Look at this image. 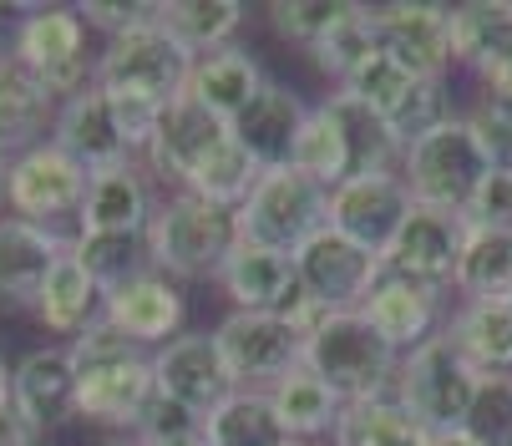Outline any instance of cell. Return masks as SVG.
<instances>
[{
	"instance_id": "obj_1",
	"label": "cell",
	"mask_w": 512,
	"mask_h": 446,
	"mask_svg": "<svg viewBox=\"0 0 512 446\" xmlns=\"http://www.w3.org/2000/svg\"><path fill=\"white\" fill-rule=\"evenodd\" d=\"M148 163H153V173L173 178L178 193H198V198L224 203V208H239L259 183V168L239 147L234 122L213 117L188 92L163 112L158 137L148 147Z\"/></svg>"
},
{
	"instance_id": "obj_2",
	"label": "cell",
	"mask_w": 512,
	"mask_h": 446,
	"mask_svg": "<svg viewBox=\"0 0 512 446\" xmlns=\"http://www.w3.org/2000/svg\"><path fill=\"white\" fill-rule=\"evenodd\" d=\"M71 360H77V416L137 436L142 416L158 401L153 355L117 335L107 320H97L71 340Z\"/></svg>"
},
{
	"instance_id": "obj_3",
	"label": "cell",
	"mask_w": 512,
	"mask_h": 446,
	"mask_svg": "<svg viewBox=\"0 0 512 446\" xmlns=\"http://www.w3.org/2000/svg\"><path fill=\"white\" fill-rule=\"evenodd\" d=\"M239 244H244L239 208L208 203L198 193H173L168 203H158V213L148 223L153 269L178 279V284L183 279H218Z\"/></svg>"
},
{
	"instance_id": "obj_4",
	"label": "cell",
	"mask_w": 512,
	"mask_h": 446,
	"mask_svg": "<svg viewBox=\"0 0 512 446\" xmlns=\"http://www.w3.org/2000/svg\"><path fill=\"white\" fill-rule=\"evenodd\" d=\"M305 370H315V376L350 406V401L386 396L396 386L401 350L386 345L360 310H335V315H320L305 330Z\"/></svg>"
},
{
	"instance_id": "obj_5",
	"label": "cell",
	"mask_w": 512,
	"mask_h": 446,
	"mask_svg": "<svg viewBox=\"0 0 512 446\" xmlns=\"http://www.w3.org/2000/svg\"><path fill=\"white\" fill-rule=\"evenodd\" d=\"M477 381L482 370L442 335H431L426 345H416L411 355H401V370H396V386L391 396L431 431V436H457L467 426V411H472V396H477Z\"/></svg>"
},
{
	"instance_id": "obj_6",
	"label": "cell",
	"mask_w": 512,
	"mask_h": 446,
	"mask_svg": "<svg viewBox=\"0 0 512 446\" xmlns=\"http://www.w3.org/2000/svg\"><path fill=\"white\" fill-rule=\"evenodd\" d=\"M487 173H492V163L482 158L467 112L462 117L452 112L442 127H431L421 142H411L401 153V178H406L411 198L421 208H447L462 218H467L477 188L487 183Z\"/></svg>"
},
{
	"instance_id": "obj_7",
	"label": "cell",
	"mask_w": 512,
	"mask_h": 446,
	"mask_svg": "<svg viewBox=\"0 0 512 446\" xmlns=\"http://www.w3.org/2000/svg\"><path fill=\"white\" fill-rule=\"evenodd\" d=\"M239 229H244V244L295 259L315 234L330 229V188H320L300 168L259 173L254 193L239 203Z\"/></svg>"
},
{
	"instance_id": "obj_8",
	"label": "cell",
	"mask_w": 512,
	"mask_h": 446,
	"mask_svg": "<svg viewBox=\"0 0 512 446\" xmlns=\"http://www.w3.org/2000/svg\"><path fill=\"white\" fill-rule=\"evenodd\" d=\"M193 51L168 36L158 21L137 26L127 36H112L107 51L97 56V87L102 92H122V97H148L158 107H173L188 92L193 77Z\"/></svg>"
},
{
	"instance_id": "obj_9",
	"label": "cell",
	"mask_w": 512,
	"mask_h": 446,
	"mask_svg": "<svg viewBox=\"0 0 512 446\" xmlns=\"http://www.w3.org/2000/svg\"><path fill=\"white\" fill-rule=\"evenodd\" d=\"M31 77L46 82L51 97H77L87 87H97V61L87 56V26L77 16V6H36L31 16H21L16 31V56Z\"/></svg>"
},
{
	"instance_id": "obj_10",
	"label": "cell",
	"mask_w": 512,
	"mask_h": 446,
	"mask_svg": "<svg viewBox=\"0 0 512 446\" xmlns=\"http://www.w3.org/2000/svg\"><path fill=\"white\" fill-rule=\"evenodd\" d=\"M224 350L239 391H269L289 370L305 365V330L284 315H259V310H229L213 330Z\"/></svg>"
},
{
	"instance_id": "obj_11",
	"label": "cell",
	"mask_w": 512,
	"mask_h": 446,
	"mask_svg": "<svg viewBox=\"0 0 512 446\" xmlns=\"http://www.w3.org/2000/svg\"><path fill=\"white\" fill-rule=\"evenodd\" d=\"M295 269H300V289H305V300L325 315L335 310H360L365 300H371V289L376 279L386 274L381 254L371 249H360L355 239L325 229L315 234L300 254H295Z\"/></svg>"
},
{
	"instance_id": "obj_12",
	"label": "cell",
	"mask_w": 512,
	"mask_h": 446,
	"mask_svg": "<svg viewBox=\"0 0 512 446\" xmlns=\"http://www.w3.org/2000/svg\"><path fill=\"white\" fill-rule=\"evenodd\" d=\"M87 188H92V173L77 158H66L56 142H41L31 153L11 158V173H6L11 213L26 223H46V229H51V218L82 213Z\"/></svg>"
},
{
	"instance_id": "obj_13",
	"label": "cell",
	"mask_w": 512,
	"mask_h": 446,
	"mask_svg": "<svg viewBox=\"0 0 512 446\" xmlns=\"http://www.w3.org/2000/svg\"><path fill=\"white\" fill-rule=\"evenodd\" d=\"M224 294L234 300V310H259V315H284L295 320L300 330H310L325 310H315L300 289V269L289 254H274V249H259V244H239L234 259L218 274Z\"/></svg>"
},
{
	"instance_id": "obj_14",
	"label": "cell",
	"mask_w": 512,
	"mask_h": 446,
	"mask_svg": "<svg viewBox=\"0 0 512 446\" xmlns=\"http://www.w3.org/2000/svg\"><path fill=\"white\" fill-rule=\"evenodd\" d=\"M411 208H416V198L401 173H360L330 193V229L386 259V249L401 234V223L411 218Z\"/></svg>"
},
{
	"instance_id": "obj_15",
	"label": "cell",
	"mask_w": 512,
	"mask_h": 446,
	"mask_svg": "<svg viewBox=\"0 0 512 446\" xmlns=\"http://www.w3.org/2000/svg\"><path fill=\"white\" fill-rule=\"evenodd\" d=\"M371 26L386 56H396L411 77L447 82L452 61V11L421 6V0H396V6H371Z\"/></svg>"
},
{
	"instance_id": "obj_16",
	"label": "cell",
	"mask_w": 512,
	"mask_h": 446,
	"mask_svg": "<svg viewBox=\"0 0 512 446\" xmlns=\"http://www.w3.org/2000/svg\"><path fill=\"white\" fill-rule=\"evenodd\" d=\"M153 370H158V391H163L168 401H178L183 411H193L198 421L213 416L218 406L239 391L224 350H218V340H213L208 330H193V335L168 340V345L153 355Z\"/></svg>"
},
{
	"instance_id": "obj_17",
	"label": "cell",
	"mask_w": 512,
	"mask_h": 446,
	"mask_svg": "<svg viewBox=\"0 0 512 446\" xmlns=\"http://www.w3.org/2000/svg\"><path fill=\"white\" fill-rule=\"evenodd\" d=\"M467 218L462 213H447V208H411V218L401 223V234L391 239L386 249V274H401V279H416V284H431V289H447L457 279V264H462V249H467Z\"/></svg>"
},
{
	"instance_id": "obj_18",
	"label": "cell",
	"mask_w": 512,
	"mask_h": 446,
	"mask_svg": "<svg viewBox=\"0 0 512 446\" xmlns=\"http://www.w3.org/2000/svg\"><path fill=\"white\" fill-rule=\"evenodd\" d=\"M183 315H188L183 284L168 279V274H158V269L137 274L132 284L112 289L107 300H102V320H107L117 335H127L132 345H142V350H148V345L163 350L168 340H178Z\"/></svg>"
},
{
	"instance_id": "obj_19",
	"label": "cell",
	"mask_w": 512,
	"mask_h": 446,
	"mask_svg": "<svg viewBox=\"0 0 512 446\" xmlns=\"http://www.w3.org/2000/svg\"><path fill=\"white\" fill-rule=\"evenodd\" d=\"M51 142L61 147L66 158H77L92 178L97 173H112L122 163H132L127 142H122V127L112 117V97L102 87H87L77 97H66L61 112H56V127H51Z\"/></svg>"
},
{
	"instance_id": "obj_20",
	"label": "cell",
	"mask_w": 512,
	"mask_h": 446,
	"mask_svg": "<svg viewBox=\"0 0 512 446\" xmlns=\"http://www.w3.org/2000/svg\"><path fill=\"white\" fill-rule=\"evenodd\" d=\"M77 249L71 239H61L46 223H26V218H0V305H31L41 300V284L51 279V269Z\"/></svg>"
},
{
	"instance_id": "obj_21",
	"label": "cell",
	"mask_w": 512,
	"mask_h": 446,
	"mask_svg": "<svg viewBox=\"0 0 512 446\" xmlns=\"http://www.w3.org/2000/svg\"><path fill=\"white\" fill-rule=\"evenodd\" d=\"M11 401L36 431H51L77 416V360H71V345L31 350L11 370Z\"/></svg>"
},
{
	"instance_id": "obj_22",
	"label": "cell",
	"mask_w": 512,
	"mask_h": 446,
	"mask_svg": "<svg viewBox=\"0 0 512 446\" xmlns=\"http://www.w3.org/2000/svg\"><path fill=\"white\" fill-rule=\"evenodd\" d=\"M360 315L376 325V335L386 345H396L401 355H411L431 335H442V330H436V320H442V289L401 279V274H381L376 289H371V300L360 305Z\"/></svg>"
},
{
	"instance_id": "obj_23",
	"label": "cell",
	"mask_w": 512,
	"mask_h": 446,
	"mask_svg": "<svg viewBox=\"0 0 512 446\" xmlns=\"http://www.w3.org/2000/svg\"><path fill=\"white\" fill-rule=\"evenodd\" d=\"M305 117H310V107H305L295 92L279 87V82H269V87L249 102V112L234 122V137H239L244 153L254 158L259 173H279V168L295 163Z\"/></svg>"
},
{
	"instance_id": "obj_24",
	"label": "cell",
	"mask_w": 512,
	"mask_h": 446,
	"mask_svg": "<svg viewBox=\"0 0 512 446\" xmlns=\"http://www.w3.org/2000/svg\"><path fill=\"white\" fill-rule=\"evenodd\" d=\"M56 97L41 77L21 61H0V158H21L31 147L51 142L46 127H56Z\"/></svg>"
},
{
	"instance_id": "obj_25",
	"label": "cell",
	"mask_w": 512,
	"mask_h": 446,
	"mask_svg": "<svg viewBox=\"0 0 512 446\" xmlns=\"http://www.w3.org/2000/svg\"><path fill=\"white\" fill-rule=\"evenodd\" d=\"M264 87H269L264 66L249 51H239V46L198 56L193 61V77H188V97L198 107H208L213 117H224V122H239Z\"/></svg>"
},
{
	"instance_id": "obj_26",
	"label": "cell",
	"mask_w": 512,
	"mask_h": 446,
	"mask_svg": "<svg viewBox=\"0 0 512 446\" xmlns=\"http://www.w3.org/2000/svg\"><path fill=\"white\" fill-rule=\"evenodd\" d=\"M153 213L158 208H153V193L142 183V173L132 163H122V168L92 178L77 223H82V234H148Z\"/></svg>"
},
{
	"instance_id": "obj_27",
	"label": "cell",
	"mask_w": 512,
	"mask_h": 446,
	"mask_svg": "<svg viewBox=\"0 0 512 446\" xmlns=\"http://www.w3.org/2000/svg\"><path fill=\"white\" fill-rule=\"evenodd\" d=\"M102 300H107V294L97 289V279L87 274V264L77 259V249H71V254L51 269V279L41 284L36 315H41V325H46L51 335H82L87 325L102 320Z\"/></svg>"
},
{
	"instance_id": "obj_28",
	"label": "cell",
	"mask_w": 512,
	"mask_h": 446,
	"mask_svg": "<svg viewBox=\"0 0 512 446\" xmlns=\"http://www.w3.org/2000/svg\"><path fill=\"white\" fill-rule=\"evenodd\" d=\"M269 401H274V416L284 421V431H289V441H300V446H310L315 436H335V426H340V411H345V401L315 376V370H289L284 381H274L269 386Z\"/></svg>"
},
{
	"instance_id": "obj_29",
	"label": "cell",
	"mask_w": 512,
	"mask_h": 446,
	"mask_svg": "<svg viewBox=\"0 0 512 446\" xmlns=\"http://www.w3.org/2000/svg\"><path fill=\"white\" fill-rule=\"evenodd\" d=\"M447 340L482 370H512V300H462L447 320Z\"/></svg>"
},
{
	"instance_id": "obj_30",
	"label": "cell",
	"mask_w": 512,
	"mask_h": 446,
	"mask_svg": "<svg viewBox=\"0 0 512 446\" xmlns=\"http://www.w3.org/2000/svg\"><path fill=\"white\" fill-rule=\"evenodd\" d=\"M436 436L386 391L371 401H350L340 411V426L330 436V446H431Z\"/></svg>"
},
{
	"instance_id": "obj_31",
	"label": "cell",
	"mask_w": 512,
	"mask_h": 446,
	"mask_svg": "<svg viewBox=\"0 0 512 446\" xmlns=\"http://www.w3.org/2000/svg\"><path fill=\"white\" fill-rule=\"evenodd\" d=\"M325 107L335 112V122H340V132H345L350 178H360V173H401V142H396V132H391L371 107L355 102L350 92H330Z\"/></svg>"
},
{
	"instance_id": "obj_32",
	"label": "cell",
	"mask_w": 512,
	"mask_h": 446,
	"mask_svg": "<svg viewBox=\"0 0 512 446\" xmlns=\"http://www.w3.org/2000/svg\"><path fill=\"white\" fill-rule=\"evenodd\" d=\"M244 11L249 6H239V0H168V6H158V26L178 36L193 56H208V51L234 46Z\"/></svg>"
},
{
	"instance_id": "obj_33",
	"label": "cell",
	"mask_w": 512,
	"mask_h": 446,
	"mask_svg": "<svg viewBox=\"0 0 512 446\" xmlns=\"http://www.w3.org/2000/svg\"><path fill=\"white\" fill-rule=\"evenodd\" d=\"M203 436L208 446H289L269 391H234L213 416H203Z\"/></svg>"
},
{
	"instance_id": "obj_34",
	"label": "cell",
	"mask_w": 512,
	"mask_h": 446,
	"mask_svg": "<svg viewBox=\"0 0 512 446\" xmlns=\"http://www.w3.org/2000/svg\"><path fill=\"white\" fill-rule=\"evenodd\" d=\"M452 289L462 300H512V234H467Z\"/></svg>"
},
{
	"instance_id": "obj_35",
	"label": "cell",
	"mask_w": 512,
	"mask_h": 446,
	"mask_svg": "<svg viewBox=\"0 0 512 446\" xmlns=\"http://www.w3.org/2000/svg\"><path fill=\"white\" fill-rule=\"evenodd\" d=\"M376 51H381V41H376V26H371V6H350V11L310 46L315 66L325 71L330 82H340V87H345Z\"/></svg>"
},
{
	"instance_id": "obj_36",
	"label": "cell",
	"mask_w": 512,
	"mask_h": 446,
	"mask_svg": "<svg viewBox=\"0 0 512 446\" xmlns=\"http://www.w3.org/2000/svg\"><path fill=\"white\" fill-rule=\"evenodd\" d=\"M77 259L87 264V274L97 279L102 294H112V289H122L137 274L153 269L148 234H82L77 239Z\"/></svg>"
},
{
	"instance_id": "obj_37",
	"label": "cell",
	"mask_w": 512,
	"mask_h": 446,
	"mask_svg": "<svg viewBox=\"0 0 512 446\" xmlns=\"http://www.w3.org/2000/svg\"><path fill=\"white\" fill-rule=\"evenodd\" d=\"M289 168H300L305 178H315L330 193L350 178V147H345V132H340V122H335V112L325 102L310 107L300 147H295V163H289Z\"/></svg>"
},
{
	"instance_id": "obj_38",
	"label": "cell",
	"mask_w": 512,
	"mask_h": 446,
	"mask_svg": "<svg viewBox=\"0 0 512 446\" xmlns=\"http://www.w3.org/2000/svg\"><path fill=\"white\" fill-rule=\"evenodd\" d=\"M416 82L421 77H411V71L396 61V56H386V51H376L371 61H365L360 71H355V77L340 87V92H350L355 102H365V107H371L386 127H391V117L406 107V97L416 92Z\"/></svg>"
},
{
	"instance_id": "obj_39",
	"label": "cell",
	"mask_w": 512,
	"mask_h": 446,
	"mask_svg": "<svg viewBox=\"0 0 512 446\" xmlns=\"http://www.w3.org/2000/svg\"><path fill=\"white\" fill-rule=\"evenodd\" d=\"M462 436L472 446H512V370H492L477 381Z\"/></svg>"
},
{
	"instance_id": "obj_40",
	"label": "cell",
	"mask_w": 512,
	"mask_h": 446,
	"mask_svg": "<svg viewBox=\"0 0 512 446\" xmlns=\"http://www.w3.org/2000/svg\"><path fill=\"white\" fill-rule=\"evenodd\" d=\"M512 26V0H472V6H452V61L477 66L487 46Z\"/></svg>"
},
{
	"instance_id": "obj_41",
	"label": "cell",
	"mask_w": 512,
	"mask_h": 446,
	"mask_svg": "<svg viewBox=\"0 0 512 446\" xmlns=\"http://www.w3.org/2000/svg\"><path fill=\"white\" fill-rule=\"evenodd\" d=\"M269 11V26L284 36V41H295V46H315L345 11H350V0H274Z\"/></svg>"
},
{
	"instance_id": "obj_42",
	"label": "cell",
	"mask_w": 512,
	"mask_h": 446,
	"mask_svg": "<svg viewBox=\"0 0 512 446\" xmlns=\"http://www.w3.org/2000/svg\"><path fill=\"white\" fill-rule=\"evenodd\" d=\"M467 229L477 234H512V173H487L467 208Z\"/></svg>"
},
{
	"instance_id": "obj_43",
	"label": "cell",
	"mask_w": 512,
	"mask_h": 446,
	"mask_svg": "<svg viewBox=\"0 0 512 446\" xmlns=\"http://www.w3.org/2000/svg\"><path fill=\"white\" fill-rule=\"evenodd\" d=\"M107 97H112V117H117V127H122L127 153H148L168 107H158V102H148V97H122V92H107Z\"/></svg>"
},
{
	"instance_id": "obj_44",
	"label": "cell",
	"mask_w": 512,
	"mask_h": 446,
	"mask_svg": "<svg viewBox=\"0 0 512 446\" xmlns=\"http://www.w3.org/2000/svg\"><path fill=\"white\" fill-rule=\"evenodd\" d=\"M467 122H472V137L482 147V158L492 163V173H512V122L497 107H487V102L472 107Z\"/></svg>"
},
{
	"instance_id": "obj_45",
	"label": "cell",
	"mask_w": 512,
	"mask_h": 446,
	"mask_svg": "<svg viewBox=\"0 0 512 446\" xmlns=\"http://www.w3.org/2000/svg\"><path fill=\"white\" fill-rule=\"evenodd\" d=\"M77 16H82V26H97L112 41V36H127L137 26L158 21V6H142V0H137V6H122V0H82Z\"/></svg>"
},
{
	"instance_id": "obj_46",
	"label": "cell",
	"mask_w": 512,
	"mask_h": 446,
	"mask_svg": "<svg viewBox=\"0 0 512 446\" xmlns=\"http://www.w3.org/2000/svg\"><path fill=\"white\" fill-rule=\"evenodd\" d=\"M472 71H477V82H482L487 102H492V97H512V26L487 46V56H482Z\"/></svg>"
},
{
	"instance_id": "obj_47",
	"label": "cell",
	"mask_w": 512,
	"mask_h": 446,
	"mask_svg": "<svg viewBox=\"0 0 512 446\" xmlns=\"http://www.w3.org/2000/svg\"><path fill=\"white\" fill-rule=\"evenodd\" d=\"M36 426L16 411V401H6V406H0V446H36Z\"/></svg>"
},
{
	"instance_id": "obj_48",
	"label": "cell",
	"mask_w": 512,
	"mask_h": 446,
	"mask_svg": "<svg viewBox=\"0 0 512 446\" xmlns=\"http://www.w3.org/2000/svg\"><path fill=\"white\" fill-rule=\"evenodd\" d=\"M16 31H21L16 6H0V61H11V56H16Z\"/></svg>"
},
{
	"instance_id": "obj_49",
	"label": "cell",
	"mask_w": 512,
	"mask_h": 446,
	"mask_svg": "<svg viewBox=\"0 0 512 446\" xmlns=\"http://www.w3.org/2000/svg\"><path fill=\"white\" fill-rule=\"evenodd\" d=\"M137 446H208V436L198 426V431H183V436H168V441H137Z\"/></svg>"
},
{
	"instance_id": "obj_50",
	"label": "cell",
	"mask_w": 512,
	"mask_h": 446,
	"mask_svg": "<svg viewBox=\"0 0 512 446\" xmlns=\"http://www.w3.org/2000/svg\"><path fill=\"white\" fill-rule=\"evenodd\" d=\"M431 446H472V441H467V436H462V431H457V436H436V441H431Z\"/></svg>"
},
{
	"instance_id": "obj_51",
	"label": "cell",
	"mask_w": 512,
	"mask_h": 446,
	"mask_svg": "<svg viewBox=\"0 0 512 446\" xmlns=\"http://www.w3.org/2000/svg\"><path fill=\"white\" fill-rule=\"evenodd\" d=\"M487 107H497V112H502V117H507V122H512V97H492V102H487Z\"/></svg>"
},
{
	"instance_id": "obj_52",
	"label": "cell",
	"mask_w": 512,
	"mask_h": 446,
	"mask_svg": "<svg viewBox=\"0 0 512 446\" xmlns=\"http://www.w3.org/2000/svg\"><path fill=\"white\" fill-rule=\"evenodd\" d=\"M11 401V376H6V365H0V406Z\"/></svg>"
},
{
	"instance_id": "obj_53",
	"label": "cell",
	"mask_w": 512,
	"mask_h": 446,
	"mask_svg": "<svg viewBox=\"0 0 512 446\" xmlns=\"http://www.w3.org/2000/svg\"><path fill=\"white\" fill-rule=\"evenodd\" d=\"M6 173H11V163L0 158V203H6Z\"/></svg>"
},
{
	"instance_id": "obj_54",
	"label": "cell",
	"mask_w": 512,
	"mask_h": 446,
	"mask_svg": "<svg viewBox=\"0 0 512 446\" xmlns=\"http://www.w3.org/2000/svg\"><path fill=\"white\" fill-rule=\"evenodd\" d=\"M289 446H300V441H289Z\"/></svg>"
},
{
	"instance_id": "obj_55",
	"label": "cell",
	"mask_w": 512,
	"mask_h": 446,
	"mask_svg": "<svg viewBox=\"0 0 512 446\" xmlns=\"http://www.w3.org/2000/svg\"><path fill=\"white\" fill-rule=\"evenodd\" d=\"M132 446H137V441H132Z\"/></svg>"
}]
</instances>
